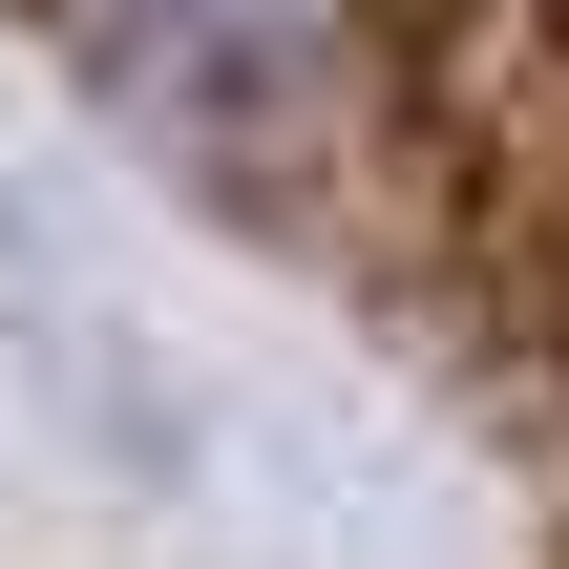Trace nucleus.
<instances>
[{
    "instance_id": "nucleus-1",
    "label": "nucleus",
    "mask_w": 569,
    "mask_h": 569,
    "mask_svg": "<svg viewBox=\"0 0 569 569\" xmlns=\"http://www.w3.org/2000/svg\"><path fill=\"white\" fill-rule=\"evenodd\" d=\"M42 21L211 169H296L317 127H359V0H42Z\"/></svg>"
}]
</instances>
